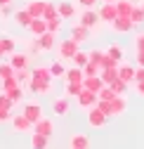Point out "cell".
<instances>
[{
	"instance_id": "cell-24",
	"label": "cell",
	"mask_w": 144,
	"mask_h": 149,
	"mask_svg": "<svg viewBox=\"0 0 144 149\" xmlns=\"http://www.w3.org/2000/svg\"><path fill=\"white\" fill-rule=\"evenodd\" d=\"M12 3H14V0H0V7H10Z\"/></svg>"
},
{
	"instance_id": "cell-19",
	"label": "cell",
	"mask_w": 144,
	"mask_h": 149,
	"mask_svg": "<svg viewBox=\"0 0 144 149\" xmlns=\"http://www.w3.org/2000/svg\"><path fill=\"white\" fill-rule=\"evenodd\" d=\"M95 3H97V0H78V5H83V7H95Z\"/></svg>"
},
{
	"instance_id": "cell-21",
	"label": "cell",
	"mask_w": 144,
	"mask_h": 149,
	"mask_svg": "<svg viewBox=\"0 0 144 149\" xmlns=\"http://www.w3.org/2000/svg\"><path fill=\"white\" fill-rule=\"evenodd\" d=\"M69 78L73 81V83H78L80 81V71H69Z\"/></svg>"
},
{
	"instance_id": "cell-13",
	"label": "cell",
	"mask_w": 144,
	"mask_h": 149,
	"mask_svg": "<svg viewBox=\"0 0 144 149\" xmlns=\"http://www.w3.org/2000/svg\"><path fill=\"white\" fill-rule=\"evenodd\" d=\"M14 128L17 130H28L31 128V121L26 116H19V118H14Z\"/></svg>"
},
{
	"instance_id": "cell-25",
	"label": "cell",
	"mask_w": 144,
	"mask_h": 149,
	"mask_svg": "<svg viewBox=\"0 0 144 149\" xmlns=\"http://www.w3.org/2000/svg\"><path fill=\"white\" fill-rule=\"evenodd\" d=\"M0 76H10V69H5V66H0Z\"/></svg>"
},
{
	"instance_id": "cell-18",
	"label": "cell",
	"mask_w": 144,
	"mask_h": 149,
	"mask_svg": "<svg viewBox=\"0 0 144 149\" xmlns=\"http://www.w3.org/2000/svg\"><path fill=\"white\" fill-rule=\"evenodd\" d=\"M50 73H52V76H64V66H62V64H52Z\"/></svg>"
},
{
	"instance_id": "cell-1",
	"label": "cell",
	"mask_w": 144,
	"mask_h": 149,
	"mask_svg": "<svg viewBox=\"0 0 144 149\" xmlns=\"http://www.w3.org/2000/svg\"><path fill=\"white\" fill-rule=\"evenodd\" d=\"M99 22V17L92 12V10H87V12H83V17H80V24L85 26V29H90V26H95Z\"/></svg>"
},
{
	"instance_id": "cell-15",
	"label": "cell",
	"mask_w": 144,
	"mask_h": 149,
	"mask_svg": "<svg viewBox=\"0 0 144 149\" xmlns=\"http://www.w3.org/2000/svg\"><path fill=\"white\" fill-rule=\"evenodd\" d=\"M0 45H3V52H14V40L12 38H0Z\"/></svg>"
},
{
	"instance_id": "cell-22",
	"label": "cell",
	"mask_w": 144,
	"mask_h": 149,
	"mask_svg": "<svg viewBox=\"0 0 144 149\" xmlns=\"http://www.w3.org/2000/svg\"><path fill=\"white\" fill-rule=\"evenodd\" d=\"M99 83H102V81L92 78V81H87V88H92V90H97V88H99Z\"/></svg>"
},
{
	"instance_id": "cell-29",
	"label": "cell",
	"mask_w": 144,
	"mask_h": 149,
	"mask_svg": "<svg viewBox=\"0 0 144 149\" xmlns=\"http://www.w3.org/2000/svg\"><path fill=\"white\" fill-rule=\"evenodd\" d=\"M0 54H3V45H0Z\"/></svg>"
},
{
	"instance_id": "cell-16",
	"label": "cell",
	"mask_w": 144,
	"mask_h": 149,
	"mask_svg": "<svg viewBox=\"0 0 144 149\" xmlns=\"http://www.w3.org/2000/svg\"><path fill=\"white\" fill-rule=\"evenodd\" d=\"M73 59H76V64H78V66H85L90 57H87L85 52H76V54H73Z\"/></svg>"
},
{
	"instance_id": "cell-27",
	"label": "cell",
	"mask_w": 144,
	"mask_h": 149,
	"mask_svg": "<svg viewBox=\"0 0 144 149\" xmlns=\"http://www.w3.org/2000/svg\"><path fill=\"white\" fill-rule=\"evenodd\" d=\"M139 92H142V95H144V81H139V88H137Z\"/></svg>"
},
{
	"instance_id": "cell-7",
	"label": "cell",
	"mask_w": 144,
	"mask_h": 149,
	"mask_svg": "<svg viewBox=\"0 0 144 149\" xmlns=\"http://www.w3.org/2000/svg\"><path fill=\"white\" fill-rule=\"evenodd\" d=\"M35 123H38V133H40V135H45V137H47V135H52V130H55V128H52V123H50V121H45V123H43V121L38 118Z\"/></svg>"
},
{
	"instance_id": "cell-9",
	"label": "cell",
	"mask_w": 144,
	"mask_h": 149,
	"mask_svg": "<svg viewBox=\"0 0 144 149\" xmlns=\"http://www.w3.org/2000/svg\"><path fill=\"white\" fill-rule=\"evenodd\" d=\"M31 144H33V149H45L47 147V137L38 133V135H33V142Z\"/></svg>"
},
{
	"instance_id": "cell-28",
	"label": "cell",
	"mask_w": 144,
	"mask_h": 149,
	"mask_svg": "<svg viewBox=\"0 0 144 149\" xmlns=\"http://www.w3.org/2000/svg\"><path fill=\"white\" fill-rule=\"evenodd\" d=\"M137 78H139V81H144V71H139V73H137Z\"/></svg>"
},
{
	"instance_id": "cell-14",
	"label": "cell",
	"mask_w": 144,
	"mask_h": 149,
	"mask_svg": "<svg viewBox=\"0 0 144 149\" xmlns=\"http://www.w3.org/2000/svg\"><path fill=\"white\" fill-rule=\"evenodd\" d=\"M12 66L14 69H24L26 66V54H14L12 57Z\"/></svg>"
},
{
	"instance_id": "cell-23",
	"label": "cell",
	"mask_w": 144,
	"mask_h": 149,
	"mask_svg": "<svg viewBox=\"0 0 144 149\" xmlns=\"http://www.w3.org/2000/svg\"><path fill=\"white\" fill-rule=\"evenodd\" d=\"M73 36H76V40H80V38H85V26H83V29H78V31H76Z\"/></svg>"
},
{
	"instance_id": "cell-17",
	"label": "cell",
	"mask_w": 144,
	"mask_h": 149,
	"mask_svg": "<svg viewBox=\"0 0 144 149\" xmlns=\"http://www.w3.org/2000/svg\"><path fill=\"white\" fill-rule=\"evenodd\" d=\"M109 57H111L114 62H116V59H120V57H123V52H120V47L111 45V47H109Z\"/></svg>"
},
{
	"instance_id": "cell-26",
	"label": "cell",
	"mask_w": 144,
	"mask_h": 149,
	"mask_svg": "<svg viewBox=\"0 0 144 149\" xmlns=\"http://www.w3.org/2000/svg\"><path fill=\"white\" fill-rule=\"evenodd\" d=\"M139 64H142V66H144V50H142V52H139Z\"/></svg>"
},
{
	"instance_id": "cell-11",
	"label": "cell",
	"mask_w": 144,
	"mask_h": 149,
	"mask_svg": "<svg viewBox=\"0 0 144 149\" xmlns=\"http://www.w3.org/2000/svg\"><path fill=\"white\" fill-rule=\"evenodd\" d=\"M52 40H55V38H52V31L43 33V36H40V47H43V50H50V47H52Z\"/></svg>"
},
{
	"instance_id": "cell-4",
	"label": "cell",
	"mask_w": 144,
	"mask_h": 149,
	"mask_svg": "<svg viewBox=\"0 0 144 149\" xmlns=\"http://www.w3.org/2000/svg\"><path fill=\"white\" fill-rule=\"evenodd\" d=\"M71 147H73V149H87L90 140L85 135H73V137H71Z\"/></svg>"
},
{
	"instance_id": "cell-20",
	"label": "cell",
	"mask_w": 144,
	"mask_h": 149,
	"mask_svg": "<svg viewBox=\"0 0 144 149\" xmlns=\"http://www.w3.org/2000/svg\"><path fill=\"white\" fill-rule=\"evenodd\" d=\"M132 76H135L132 69H123V71H120V78H132Z\"/></svg>"
},
{
	"instance_id": "cell-2",
	"label": "cell",
	"mask_w": 144,
	"mask_h": 149,
	"mask_svg": "<svg viewBox=\"0 0 144 149\" xmlns=\"http://www.w3.org/2000/svg\"><path fill=\"white\" fill-rule=\"evenodd\" d=\"M24 116H26L31 123H35V121L40 118V107H38V104H31V107H26V109H24Z\"/></svg>"
},
{
	"instance_id": "cell-6",
	"label": "cell",
	"mask_w": 144,
	"mask_h": 149,
	"mask_svg": "<svg viewBox=\"0 0 144 149\" xmlns=\"http://www.w3.org/2000/svg\"><path fill=\"white\" fill-rule=\"evenodd\" d=\"M57 7H59V10H57L59 17H73V14H76V7L71 5V3H62V5H57Z\"/></svg>"
},
{
	"instance_id": "cell-10",
	"label": "cell",
	"mask_w": 144,
	"mask_h": 149,
	"mask_svg": "<svg viewBox=\"0 0 144 149\" xmlns=\"http://www.w3.org/2000/svg\"><path fill=\"white\" fill-rule=\"evenodd\" d=\"M17 22H19L21 26H28V24L33 22V17H31L28 10H26V12H17Z\"/></svg>"
},
{
	"instance_id": "cell-5",
	"label": "cell",
	"mask_w": 144,
	"mask_h": 149,
	"mask_svg": "<svg viewBox=\"0 0 144 149\" xmlns=\"http://www.w3.org/2000/svg\"><path fill=\"white\" fill-rule=\"evenodd\" d=\"M104 114H102V109H95L92 114H90V125H95V128H102L104 125Z\"/></svg>"
},
{
	"instance_id": "cell-3",
	"label": "cell",
	"mask_w": 144,
	"mask_h": 149,
	"mask_svg": "<svg viewBox=\"0 0 144 149\" xmlns=\"http://www.w3.org/2000/svg\"><path fill=\"white\" fill-rule=\"evenodd\" d=\"M76 52H78L76 40H66V43H62V57H73Z\"/></svg>"
},
{
	"instance_id": "cell-12",
	"label": "cell",
	"mask_w": 144,
	"mask_h": 149,
	"mask_svg": "<svg viewBox=\"0 0 144 149\" xmlns=\"http://www.w3.org/2000/svg\"><path fill=\"white\" fill-rule=\"evenodd\" d=\"M28 29H31L33 33H38V36H43V33L47 31V24H43V22H31V24H28Z\"/></svg>"
},
{
	"instance_id": "cell-8",
	"label": "cell",
	"mask_w": 144,
	"mask_h": 149,
	"mask_svg": "<svg viewBox=\"0 0 144 149\" xmlns=\"http://www.w3.org/2000/svg\"><path fill=\"white\" fill-rule=\"evenodd\" d=\"M52 109H55V114H66V111H69V100H57L55 104H52Z\"/></svg>"
}]
</instances>
